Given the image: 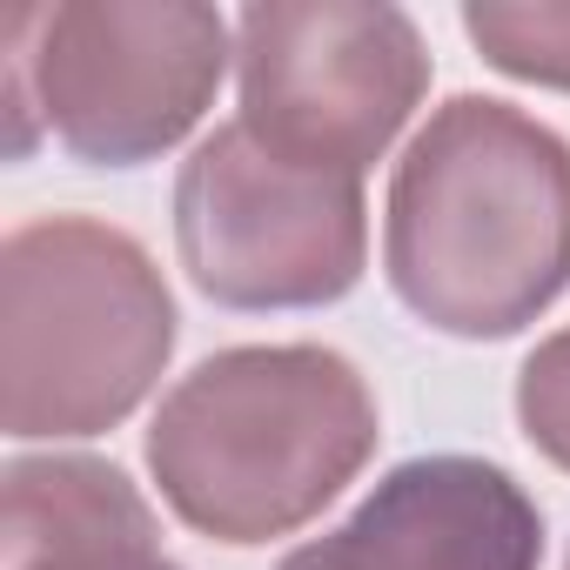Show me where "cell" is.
Wrapping results in <instances>:
<instances>
[{
  "label": "cell",
  "instance_id": "6da1fadb",
  "mask_svg": "<svg viewBox=\"0 0 570 570\" xmlns=\"http://www.w3.org/2000/svg\"><path fill=\"white\" fill-rule=\"evenodd\" d=\"M383 268L443 336L530 330L570 289V141L517 101L450 95L390 175Z\"/></svg>",
  "mask_w": 570,
  "mask_h": 570
},
{
  "label": "cell",
  "instance_id": "7a4b0ae2",
  "mask_svg": "<svg viewBox=\"0 0 570 570\" xmlns=\"http://www.w3.org/2000/svg\"><path fill=\"white\" fill-rule=\"evenodd\" d=\"M376 390L323 343L202 356L148 423L161 503L215 543H275L316 523L376 456Z\"/></svg>",
  "mask_w": 570,
  "mask_h": 570
},
{
  "label": "cell",
  "instance_id": "3957f363",
  "mask_svg": "<svg viewBox=\"0 0 570 570\" xmlns=\"http://www.w3.org/2000/svg\"><path fill=\"white\" fill-rule=\"evenodd\" d=\"M181 316L155 255L101 215H35L0 242V430L68 443L128 423Z\"/></svg>",
  "mask_w": 570,
  "mask_h": 570
},
{
  "label": "cell",
  "instance_id": "277c9868",
  "mask_svg": "<svg viewBox=\"0 0 570 570\" xmlns=\"http://www.w3.org/2000/svg\"><path fill=\"white\" fill-rule=\"evenodd\" d=\"M235 61V21L202 0H68L14 21L8 101L88 168H141L195 135Z\"/></svg>",
  "mask_w": 570,
  "mask_h": 570
},
{
  "label": "cell",
  "instance_id": "5b68a950",
  "mask_svg": "<svg viewBox=\"0 0 570 570\" xmlns=\"http://www.w3.org/2000/svg\"><path fill=\"white\" fill-rule=\"evenodd\" d=\"M175 255L215 309H323L370 268V202L356 175L303 168L222 121L175 175Z\"/></svg>",
  "mask_w": 570,
  "mask_h": 570
},
{
  "label": "cell",
  "instance_id": "8992f818",
  "mask_svg": "<svg viewBox=\"0 0 570 570\" xmlns=\"http://www.w3.org/2000/svg\"><path fill=\"white\" fill-rule=\"evenodd\" d=\"M430 41L390 0H262L235 14L242 128L330 175H370L430 95Z\"/></svg>",
  "mask_w": 570,
  "mask_h": 570
},
{
  "label": "cell",
  "instance_id": "52a82bcc",
  "mask_svg": "<svg viewBox=\"0 0 570 570\" xmlns=\"http://www.w3.org/2000/svg\"><path fill=\"white\" fill-rule=\"evenodd\" d=\"M543 510L490 456H410L275 570H537Z\"/></svg>",
  "mask_w": 570,
  "mask_h": 570
},
{
  "label": "cell",
  "instance_id": "ba28073f",
  "mask_svg": "<svg viewBox=\"0 0 570 570\" xmlns=\"http://www.w3.org/2000/svg\"><path fill=\"white\" fill-rule=\"evenodd\" d=\"M0 570H181L155 503L108 456H14L0 476Z\"/></svg>",
  "mask_w": 570,
  "mask_h": 570
},
{
  "label": "cell",
  "instance_id": "9c48e42d",
  "mask_svg": "<svg viewBox=\"0 0 570 570\" xmlns=\"http://www.w3.org/2000/svg\"><path fill=\"white\" fill-rule=\"evenodd\" d=\"M463 35L497 75L570 95V0H470Z\"/></svg>",
  "mask_w": 570,
  "mask_h": 570
},
{
  "label": "cell",
  "instance_id": "30bf717a",
  "mask_svg": "<svg viewBox=\"0 0 570 570\" xmlns=\"http://www.w3.org/2000/svg\"><path fill=\"white\" fill-rule=\"evenodd\" d=\"M517 423L543 463L570 476V330L543 336L517 370Z\"/></svg>",
  "mask_w": 570,
  "mask_h": 570
},
{
  "label": "cell",
  "instance_id": "8fae6325",
  "mask_svg": "<svg viewBox=\"0 0 570 570\" xmlns=\"http://www.w3.org/2000/svg\"><path fill=\"white\" fill-rule=\"evenodd\" d=\"M563 570H570V557H563Z\"/></svg>",
  "mask_w": 570,
  "mask_h": 570
}]
</instances>
